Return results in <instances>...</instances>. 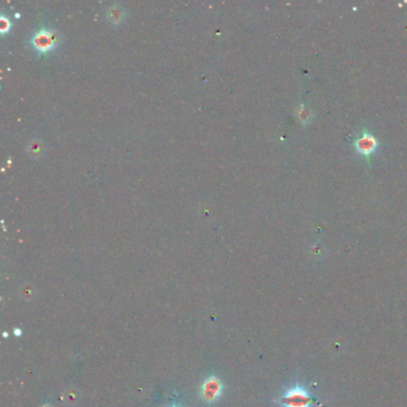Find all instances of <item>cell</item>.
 I'll list each match as a JSON object with an SVG mask.
<instances>
[{
	"label": "cell",
	"instance_id": "1",
	"mask_svg": "<svg viewBox=\"0 0 407 407\" xmlns=\"http://www.w3.org/2000/svg\"><path fill=\"white\" fill-rule=\"evenodd\" d=\"M60 35L56 30L53 29H40L36 31L35 35L31 37V44L36 51H41V53H46V51H51L57 46L60 42Z\"/></svg>",
	"mask_w": 407,
	"mask_h": 407
},
{
	"label": "cell",
	"instance_id": "2",
	"mask_svg": "<svg viewBox=\"0 0 407 407\" xmlns=\"http://www.w3.org/2000/svg\"><path fill=\"white\" fill-rule=\"evenodd\" d=\"M223 392V385L221 382L220 379H218L216 376H209L207 377L201 385L200 390V395L201 399L204 401L205 404H211L216 403L219 399L221 398Z\"/></svg>",
	"mask_w": 407,
	"mask_h": 407
},
{
	"label": "cell",
	"instance_id": "3",
	"mask_svg": "<svg viewBox=\"0 0 407 407\" xmlns=\"http://www.w3.org/2000/svg\"><path fill=\"white\" fill-rule=\"evenodd\" d=\"M355 147H356V151L359 154L369 155L376 150L377 141L372 134H369V133H363V134H361V136L356 140Z\"/></svg>",
	"mask_w": 407,
	"mask_h": 407
},
{
	"label": "cell",
	"instance_id": "4",
	"mask_svg": "<svg viewBox=\"0 0 407 407\" xmlns=\"http://www.w3.org/2000/svg\"><path fill=\"white\" fill-rule=\"evenodd\" d=\"M124 14H126L124 9L119 6V5H113V6H110L106 10V17H108V19L110 20L111 23H114V24L121 23L122 20H123Z\"/></svg>",
	"mask_w": 407,
	"mask_h": 407
},
{
	"label": "cell",
	"instance_id": "5",
	"mask_svg": "<svg viewBox=\"0 0 407 407\" xmlns=\"http://www.w3.org/2000/svg\"><path fill=\"white\" fill-rule=\"evenodd\" d=\"M28 151H29V153H30L31 155L40 156L44 151L43 143L41 142V141H38V140L31 141V142L28 145Z\"/></svg>",
	"mask_w": 407,
	"mask_h": 407
},
{
	"label": "cell",
	"instance_id": "6",
	"mask_svg": "<svg viewBox=\"0 0 407 407\" xmlns=\"http://www.w3.org/2000/svg\"><path fill=\"white\" fill-rule=\"evenodd\" d=\"M0 23H1V33H6V31H9L10 29H11V22H10L9 18H6L5 16H1V18H0Z\"/></svg>",
	"mask_w": 407,
	"mask_h": 407
},
{
	"label": "cell",
	"instance_id": "7",
	"mask_svg": "<svg viewBox=\"0 0 407 407\" xmlns=\"http://www.w3.org/2000/svg\"><path fill=\"white\" fill-rule=\"evenodd\" d=\"M67 395H68V398L64 396V399H66V403L74 404L75 401H77V398H75V393L74 392H67Z\"/></svg>",
	"mask_w": 407,
	"mask_h": 407
},
{
	"label": "cell",
	"instance_id": "8",
	"mask_svg": "<svg viewBox=\"0 0 407 407\" xmlns=\"http://www.w3.org/2000/svg\"><path fill=\"white\" fill-rule=\"evenodd\" d=\"M41 407H53V406H51V405H43V406H41Z\"/></svg>",
	"mask_w": 407,
	"mask_h": 407
},
{
	"label": "cell",
	"instance_id": "9",
	"mask_svg": "<svg viewBox=\"0 0 407 407\" xmlns=\"http://www.w3.org/2000/svg\"><path fill=\"white\" fill-rule=\"evenodd\" d=\"M172 407H177V406H172Z\"/></svg>",
	"mask_w": 407,
	"mask_h": 407
}]
</instances>
